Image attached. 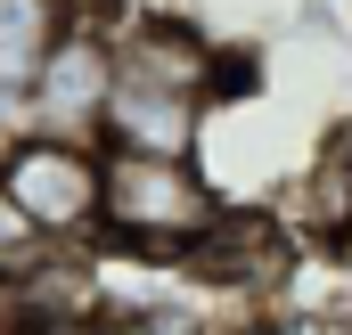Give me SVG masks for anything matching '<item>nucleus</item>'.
<instances>
[{"label": "nucleus", "mask_w": 352, "mask_h": 335, "mask_svg": "<svg viewBox=\"0 0 352 335\" xmlns=\"http://www.w3.org/2000/svg\"><path fill=\"white\" fill-rule=\"evenodd\" d=\"M66 16H74V0H0V98L8 106H25V82Z\"/></svg>", "instance_id": "39448f33"}, {"label": "nucleus", "mask_w": 352, "mask_h": 335, "mask_svg": "<svg viewBox=\"0 0 352 335\" xmlns=\"http://www.w3.org/2000/svg\"><path fill=\"white\" fill-rule=\"evenodd\" d=\"M115 33H123V16L74 0V16L58 25V41L41 49V66L25 82V131L98 148V115H107V90H115Z\"/></svg>", "instance_id": "7ed1b4c3"}, {"label": "nucleus", "mask_w": 352, "mask_h": 335, "mask_svg": "<svg viewBox=\"0 0 352 335\" xmlns=\"http://www.w3.org/2000/svg\"><path fill=\"white\" fill-rule=\"evenodd\" d=\"M98 253H123V262H197L205 238L230 221L221 188L197 172V156H123V148H98Z\"/></svg>", "instance_id": "f257e3e1"}, {"label": "nucleus", "mask_w": 352, "mask_h": 335, "mask_svg": "<svg viewBox=\"0 0 352 335\" xmlns=\"http://www.w3.org/2000/svg\"><path fill=\"white\" fill-rule=\"evenodd\" d=\"M336 164H344V180H352V139H344V148H336Z\"/></svg>", "instance_id": "9b49d317"}, {"label": "nucleus", "mask_w": 352, "mask_h": 335, "mask_svg": "<svg viewBox=\"0 0 352 335\" xmlns=\"http://www.w3.org/2000/svg\"><path fill=\"white\" fill-rule=\"evenodd\" d=\"M98 172H107V156L90 139L25 131L0 156V188H8V205L33 221V238L50 253H82V246H98Z\"/></svg>", "instance_id": "f03ea898"}, {"label": "nucleus", "mask_w": 352, "mask_h": 335, "mask_svg": "<svg viewBox=\"0 0 352 335\" xmlns=\"http://www.w3.org/2000/svg\"><path fill=\"white\" fill-rule=\"evenodd\" d=\"M205 115H213V98H197V90H180V82H156V74L115 66L107 115H98V148H123V156H197Z\"/></svg>", "instance_id": "20e7f679"}, {"label": "nucleus", "mask_w": 352, "mask_h": 335, "mask_svg": "<svg viewBox=\"0 0 352 335\" xmlns=\"http://www.w3.org/2000/svg\"><path fill=\"white\" fill-rule=\"evenodd\" d=\"M246 335H352V311H311V303L295 311V303H287V311H270V319H254Z\"/></svg>", "instance_id": "0eeeda50"}, {"label": "nucleus", "mask_w": 352, "mask_h": 335, "mask_svg": "<svg viewBox=\"0 0 352 335\" xmlns=\"http://www.w3.org/2000/svg\"><path fill=\"white\" fill-rule=\"evenodd\" d=\"M16 139H25V106H8V98H0V156H8Z\"/></svg>", "instance_id": "9d476101"}, {"label": "nucleus", "mask_w": 352, "mask_h": 335, "mask_svg": "<svg viewBox=\"0 0 352 335\" xmlns=\"http://www.w3.org/2000/svg\"><path fill=\"white\" fill-rule=\"evenodd\" d=\"M41 253H50V246L33 238V221H25V213L8 205V188H0V270H8V278H25Z\"/></svg>", "instance_id": "423d86ee"}, {"label": "nucleus", "mask_w": 352, "mask_h": 335, "mask_svg": "<svg viewBox=\"0 0 352 335\" xmlns=\"http://www.w3.org/2000/svg\"><path fill=\"white\" fill-rule=\"evenodd\" d=\"M33 319H25V278H8L0 270V335H25Z\"/></svg>", "instance_id": "6e6552de"}, {"label": "nucleus", "mask_w": 352, "mask_h": 335, "mask_svg": "<svg viewBox=\"0 0 352 335\" xmlns=\"http://www.w3.org/2000/svg\"><path fill=\"white\" fill-rule=\"evenodd\" d=\"M25 335H107V319H41V327H25Z\"/></svg>", "instance_id": "1a4fd4ad"}]
</instances>
